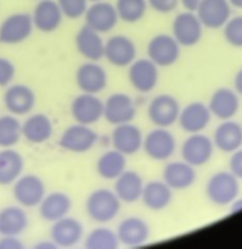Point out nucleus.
<instances>
[{
  "label": "nucleus",
  "instance_id": "obj_1",
  "mask_svg": "<svg viewBox=\"0 0 242 249\" xmlns=\"http://www.w3.org/2000/svg\"><path fill=\"white\" fill-rule=\"evenodd\" d=\"M122 202L113 190L96 189L85 199V212L90 220L105 225L111 223L121 213Z\"/></svg>",
  "mask_w": 242,
  "mask_h": 249
},
{
  "label": "nucleus",
  "instance_id": "obj_2",
  "mask_svg": "<svg viewBox=\"0 0 242 249\" xmlns=\"http://www.w3.org/2000/svg\"><path fill=\"white\" fill-rule=\"evenodd\" d=\"M11 186L14 199L23 208H36L48 194L44 180L36 174H22Z\"/></svg>",
  "mask_w": 242,
  "mask_h": 249
},
{
  "label": "nucleus",
  "instance_id": "obj_3",
  "mask_svg": "<svg viewBox=\"0 0 242 249\" xmlns=\"http://www.w3.org/2000/svg\"><path fill=\"white\" fill-rule=\"evenodd\" d=\"M240 192L239 179L231 172H218L212 175L206 185V195L216 206H230Z\"/></svg>",
  "mask_w": 242,
  "mask_h": 249
},
{
  "label": "nucleus",
  "instance_id": "obj_4",
  "mask_svg": "<svg viewBox=\"0 0 242 249\" xmlns=\"http://www.w3.org/2000/svg\"><path fill=\"white\" fill-rule=\"evenodd\" d=\"M143 150L152 160L165 162L174 156L177 151V139L168 128L156 126L144 135Z\"/></svg>",
  "mask_w": 242,
  "mask_h": 249
},
{
  "label": "nucleus",
  "instance_id": "obj_5",
  "mask_svg": "<svg viewBox=\"0 0 242 249\" xmlns=\"http://www.w3.org/2000/svg\"><path fill=\"white\" fill-rule=\"evenodd\" d=\"M99 135L90 125L74 123L62 131L58 138V146L71 153H87L95 147Z\"/></svg>",
  "mask_w": 242,
  "mask_h": 249
},
{
  "label": "nucleus",
  "instance_id": "obj_6",
  "mask_svg": "<svg viewBox=\"0 0 242 249\" xmlns=\"http://www.w3.org/2000/svg\"><path fill=\"white\" fill-rule=\"evenodd\" d=\"M148 57L160 68H167L175 65L180 58L182 46L172 34H156L149 40L146 48Z\"/></svg>",
  "mask_w": 242,
  "mask_h": 249
},
{
  "label": "nucleus",
  "instance_id": "obj_7",
  "mask_svg": "<svg viewBox=\"0 0 242 249\" xmlns=\"http://www.w3.org/2000/svg\"><path fill=\"white\" fill-rule=\"evenodd\" d=\"M34 31L31 14L15 12L5 17L0 23V43L4 45H19L26 41Z\"/></svg>",
  "mask_w": 242,
  "mask_h": 249
},
{
  "label": "nucleus",
  "instance_id": "obj_8",
  "mask_svg": "<svg viewBox=\"0 0 242 249\" xmlns=\"http://www.w3.org/2000/svg\"><path fill=\"white\" fill-rule=\"evenodd\" d=\"M204 28L196 12L185 10L173 19L172 36L182 48H191L201 41Z\"/></svg>",
  "mask_w": 242,
  "mask_h": 249
},
{
  "label": "nucleus",
  "instance_id": "obj_9",
  "mask_svg": "<svg viewBox=\"0 0 242 249\" xmlns=\"http://www.w3.org/2000/svg\"><path fill=\"white\" fill-rule=\"evenodd\" d=\"M2 104L10 114L16 117L28 116L36 107L37 95L34 90L27 84L12 83L5 88Z\"/></svg>",
  "mask_w": 242,
  "mask_h": 249
},
{
  "label": "nucleus",
  "instance_id": "obj_10",
  "mask_svg": "<svg viewBox=\"0 0 242 249\" xmlns=\"http://www.w3.org/2000/svg\"><path fill=\"white\" fill-rule=\"evenodd\" d=\"M179 101L170 94L156 95L148 106V117L151 123L160 128H169L178 122L180 113Z\"/></svg>",
  "mask_w": 242,
  "mask_h": 249
},
{
  "label": "nucleus",
  "instance_id": "obj_11",
  "mask_svg": "<svg viewBox=\"0 0 242 249\" xmlns=\"http://www.w3.org/2000/svg\"><path fill=\"white\" fill-rule=\"evenodd\" d=\"M129 84L140 94H148L156 89L160 80V67L149 57L135 58L128 67Z\"/></svg>",
  "mask_w": 242,
  "mask_h": 249
},
{
  "label": "nucleus",
  "instance_id": "obj_12",
  "mask_svg": "<svg viewBox=\"0 0 242 249\" xmlns=\"http://www.w3.org/2000/svg\"><path fill=\"white\" fill-rule=\"evenodd\" d=\"M70 111L75 123L92 126L104 118V101L97 95L82 92L72 100Z\"/></svg>",
  "mask_w": 242,
  "mask_h": 249
},
{
  "label": "nucleus",
  "instance_id": "obj_13",
  "mask_svg": "<svg viewBox=\"0 0 242 249\" xmlns=\"http://www.w3.org/2000/svg\"><path fill=\"white\" fill-rule=\"evenodd\" d=\"M135 117V101L126 92H114L104 101V118L111 125L130 123Z\"/></svg>",
  "mask_w": 242,
  "mask_h": 249
},
{
  "label": "nucleus",
  "instance_id": "obj_14",
  "mask_svg": "<svg viewBox=\"0 0 242 249\" xmlns=\"http://www.w3.org/2000/svg\"><path fill=\"white\" fill-rule=\"evenodd\" d=\"M183 160L192 167H202L212 160L214 153V143L212 139L202 133L189 134L180 148Z\"/></svg>",
  "mask_w": 242,
  "mask_h": 249
},
{
  "label": "nucleus",
  "instance_id": "obj_15",
  "mask_svg": "<svg viewBox=\"0 0 242 249\" xmlns=\"http://www.w3.org/2000/svg\"><path fill=\"white\" fill-rule=\"evenodd\" d=\"M138 50L133 39L124 34H116L105 41V53L110 65L117 68L129 67L135 61Z\"/></svg>",
  "mask_w": 242,
  "mask_h": 249
},
{
  "label": "nucleus",
  "instance_id": "obj_16",
  "mask_svg": "<svg viewBox=\"0 0 242 249\" xmlns=\"http://www.w3.org/2000/svg\"><path fill=\"white\" fill-rule=\"evenodd\" d=\"M109 83L107 72L97 61H87L75 71V84L82 92L100 94Z\"/></svg>",
  "mask_w": 242,
  "mask_h": 249
},
{
  "label": "nucleus",
  "instance_id": "obj_17",
  "mask_svg": "<svg viewBox=\"0 0 242 249\" xmlns=\"http://www.w3.org/2000/svg\"><path fill=\"white\" fill-rule=\"evenodd\" d=\"M85 24L99 33L105 34L113 31L119 21L118 14L113 4L100 0L94 1L88 6L84 15Z\"/></svg>",
  "mask_w": 242,
  "mask_h": 249
},
{
  "label": "nucleus",
  "instance_id": "obj_18",
  "mask_svg": "<svg viewBox=\"0 0 242 249\" xmlns=\"http://www.w3.org/2000/svg\"><path fill=\"white\" fill-rule=\"evenodd\" d=\"M84 237V226L73 216L65 218L51 223L50 240L57 248H71L77 246Z\"/></svg>",
  "mask_w": 242,
  "mask_h": 249
},
{
  "label": "nucleus",
  "instance_id": "obj_19",
  "mask_svg": "<svg viewBox=\"0 0 242 249\" xmlns=\"http://www.w3.org/2000/svg\"><path fill=\"white\" fill-rule=\"evenodd\" d=\"M144 134L138 125L130 123L114 125L111 134V143L114 150L124 156H134L143 150Z\"/></svg>",
  "mask_w": 242,
  "mask_h": 249
},
{
  "label": "nucleus",
  "instance_id": "obj_20",
  "mask_svg": "<svg viewBox=\"0 0 242 249\" xmlns=\"http://www.w3.org/2000/svg\"><path fill=\"white\" fill-rule=\"evenodd\" d=\"M212 121V113L208 105L200 101H194L187 104L180 109L179 118L177 123L182 130L187 134L202 133Z\"/></svg>",
  "mask_w": 242,
  "mask_h": 249
},
{
  "label": "nucleus",
  "instance_id": "obj_21",
  "mask_svg": "<svg viewBox=\"0 0 242 249\" xmlns=\"http://www.w3.org/2000/svg\"><path fill=\"white\" fill-rule=\"evenodd\" d=\"M116 233L122 246L139 247L148 242L151 230L149 224L140 216H127L119 221Z\"/></svg>",
  "mask_w": 242,
  "mask_h": 249
},
{
  "label": "nucleus",
  "instance_id": "obj_22",
  "mask_svg": "<svg viewBox=\"0 0 242 249\" xmlns=\"http://www.w3.org/2000/svg\"><path fill=\"white\" fill-rule=\"evenodd\" d=\"M34 28L41 33H53L60 28L63 15L56 0H39L31 14Z\"/></svg>",
  "mask_w": 242,
  "mask_h": 249
},
{
  "label": "nucleus",
  "instance_id": "obj_23",
  "mask_svg": "<svg viewBox=\"0 0 242 249\" xmlns=\"http://www.w3.org/2000/svg\"><path fill=\"white\" fill-rule=\"evenodd\" d=\"M195 12L205 28L219 29L231 17V5L228 0H204Z\"/></svg>",
  "mask_w": 242,
  "mask_h": 249
},
{
  "label": "nucleus",
  "instance_id": "obj_24",
  "mask_svg": "<svg viewBox=\"0 0 242 249\" xmlns=\"http://www.w3.org/2000/svg\"><path fill=\"white\" fill-rule=\"evenodd\" d=\"M54 135V123L45 113H29L22 122V139L32 145H43Z\"/></svg>",
  "mask_w": 242,
  "mask_h": 249
},
{
  "label": "nucleus",
  "instance_id": "obj_25",
  "mask_svg": "<svg viewBox=\"0 0 242 249\" xmlns=\"http://www.w3.org/2000/svg\"><path fill=\"white\" fill-rule=\"evenodd\" d=\"M196 169L185 160H174L166 164L163 169V181L173 191H184L196 181Z\"/></svg>",
  "mask_w": 242,
  "mask_h": 249
},
{
  "label": "nucleus",
  "instance_id": "obj_26",
  "mask_svg": "<svg viewBox=\"0 0 242 249\" xmlns=\"http://www.w3.org/2000/svg\"><path fill=\"white\" fill-rule=\"evenodd\" d=\"M77 51L88 61H97L104 58L105 40L101 33L94 31L89 26H83L77 32L74 38Z\"/></svg>",
  "mask_w": 242,
  "mask_h": 249
},
{
  "label": "nucleus",
  "instance_id": "obj_27",
  "mask_svg": "<svg viewBox=\"0 0 242 249\" xmlns=\"http://www.w3.org/2000/svg\"><path fill=\"white\" fill-rule=\"evenodd\" d=\"M71 209H72V199L62 191L46 194L38 206L39 215L44 221H48V223H54L70 215Z\"/></svg>",
  "mask_w": 242,
  "mask_h": 249
},
{
  "label": "nucleus",
  "instance_id": "obj_28",
  "mask_svg": "<svg viewBox=\"0 0 242 249\" xmlns=\"http://www.w3.org/2000/svg\"><path fill=\"white\" fill-rule=\"evenodd\" d=\"M212 116L221 121L231 119L240 108V99L238 92L229 88H219L212 94L208 102Z\"/></svg>",
  "mask_w": 242,
  "mask_h": 249
},
{
  "label": "nucleus",
  "instance_id": "obj_29",
  "mask_svg": "<svg viewBox=\"0 0 242 249\" xmlns=\"http://www.w3.org/2000/svg\"><path fill=\"white\" fill-rule=\"evenodd\" d=\"M144 186L145 182L138 172L126 169L114 180L113 191L122 203L131 204L140 201Z\"/></svg>",
  "mask_w": 242,
  "mask_h": 249
},
{
  "label": "nucleus",
  "instance_id": "obj_30",
  "mask_svg": "<svg viewBox=\"0 0 242 249\" xmlns=\"http://www.w3.org/2000/svg\"><path fill=\"white\" fill-rule=\"evenodd\" d=\"M29 226V216L26 208L19 204L6 206L0 209V236H19Z\"/></svg>",
  "mask_w": 242,
  "mask_h": 249
},
{
  "label": "nucleus",
  "instance_id": "obj_31",
  "mask_svg": "<svg viewBox=\"0 0 242 249\" xmlns=\"http://www.w3.org/2000/svg\"><path fill=\"white\" fill-rule=\"evenodd\" d=\"M140 201L152 212L165 211L173 201V190L163 180L145 182Z\"/></svg>",
  "mask_w": 242,
  "mask_h": 249
},
{
  "label": "nucleus",
  "instance_id": "obj_32",
  "mask_svg": "<svg viewBox=\"0 0 242 249\" xmlns=\"http://www.w3.org/2000/svg\"><path fill=\"white\" fill-rule=\"evenodd\" d=\"M214 147L224 153H233L242 146V125L235 121H223L213 135Z\"/></svg>",
  "mask_w": 242,
  "mask_h": 249
},
{
  "label": "nucleus",
  "instance_id": "obj_33",
  "mask_svg": "<svg viewBox=\"0 0 242 249\" xmlns=\"http://www.w3.org/2000/svg\"><path fill=\"white\" fill-rule=\"evenodd\" d=\"M24 158L12 148L0 150V186H11L24 172Z\"/></svg>",
  "mask_w": 242,
  "mask_h": 249
},
{
  "label": "nucleus",
  "instance_id": "obj_34",
  "mask_svg": "<svg viewBox=\"0 0 242 249\" xmlns=\"http://www.w3.org/2000/svg\"><path fill=\"white\" fill-rule=\"evenodd\" d=\"M126 169L127 156L114 148L102 153L96 160V172L104 180L114 181Z\"/></svg>",
  "mask_w": 242,
  "mask_h": 249
},
{
  "label": "nucleus",
  "instance_id": "obj_35",
  "mask_svg": "<svg viewBox=\"0 0 242 249\" xmlns=\"http://www.w3.org/2000/svg\"><path fill=\"white\" fill-rule=\"evenodd\" d=\"M22 139V123L14 114L0 116V148H12Z\"/></svg>",
  "mask_w": 242,
  "mask_h": 249
},
{
  "label": "nucleus",
  "instance_id": "obj_36",
  "mask_svg": "<svg viewBox=\"0 0 242 249\" xmlns=\"http://www.w3.org/2000/svg\"><path fill=\"white\" fill-rule=\"evenodd\" d=\"M121 246L116 231L106 226H97L93 229L84 238V247L87 249H117Z\"/></svg>",
  "mask_w": 242,
  "mask_h": 249
},
{
  "label": "nucleus",
  "instance_id": "obj_37",
  "mask_svg": "<svg viewBox=\"0 0 242 249\" xmlns=\"http://www.w3.org/2000/svg\"><path fill=\"white\" fill-rule=\"evenodd\" d=\"M114 7L119 21L126 23H136L145 17L149 9L148 0H116Z\"/></svg>",
  "mask_w": 242,
  "mask_h": 249
},
{
  "label": "nucleus",
  "instance_id": "obj_38",
  "mask_svg": "<svg viewBox=\"0 0 242 249\" xmlns=\"http://www.w3.org/2000/svg\"><path fill=\"white\" fill-rule=\"evenodd\" d=\"M62 11L63 17L68 19H78L84 17L89 6V0H56Z\"/></svg>",
  "mask_w": 242,
  "mask_h": 249
},
{
  "label": "nucleus",
  "instance_id": "obj_39",
  "mask_svg": "<svg viewBox=\"0 0 242 249\" xmlns=\"http://www.w3.org/2000/svg\"><path fill=\"white\" fill-rule=\"evenodd\" d=\"M224 38L234 48H242V16L230 17L223 27Z\"/></svg>",
  "mask_w": 242,
  "mask_h": 249
},
{
  "label": "nucleus",
  "instance_id": "obj_40",
  "mask_svg": "<svg viewBox=\"0 0 242 249\" xmlns=\"http://www.w3.org/2000/svg\"><path fill=\"white\" fill-rule=\"evenodd\" d=\"M16 77V66L11 60L0 56V88H6L14 83Z\"/></svg>",
  "mask_w": 242,
  "mask_h": 249
},
{
  "label": "nucleus",
  "instance_id": "obj_41",
  "mask_svg": "<svg viewBox=\"0 0 242 249\" xmlns=\"http://www.w3.org/2000/svg\"><path fill=\"white\" fill-rule=\"evenodd\" d=\"M149 7L158 14H169L180 4V0H148Z\"/></svg>",
  "mask_w": 242,
  "mask_h": 249
},
{
  "label": "nucleus",
  "instance_id": "obj_42",
  "mask_svg": "<svg viewBox=\"0 0 242 249\" xmlns=\"http://www.w3.org/2000/svg\"><path fill=\"white\" fill-rule=\"evenodd\" d=\"M229 168L230 172L235 175L238 179L242 180V148L231 153L230 160H229Z\"/></svg>",
  "mask_w": 242,
  "mask_h": 249
},
{
  "label": "nucleus",
  "instance_id": "obj_43",
  "mask_svg": "<svg viewBox=\"0 0 242 249\" xmlns=\"http://www.w3.org/2000/svg\"><path fill=\"white\" fill-rule=\"evenodd\" d=\"M23 243L17 236H0V249H22Z\"/></svg>",
  "mask_w": 242,
  "mask_h": 249
},
{
  "label": "nucleus",
  "instance_id": "obj_44",
  "mask_svg": "<svg viewBox=\"0 0 242 249\" xmlns=\"http://www.w3.org/2000/svg\"><path fill=\"white\" fill-rule=\"evenodd\" d=\"M202 1H204V0H180V4H182L183 7H184L185 10H187V11L195 12Z\"/></svg>",
  "mask_w": 242,
  "mask_h": 249
},
{
  "label": "nucleus",
  "instance_id": "obj_45",
  "mask_svg": "<svg viewBox=\"0 0 242 249\" xmlns=\"http://www.w3.org/2000/svg\"><path fill=\"white\" fill-rule=\"evenodd\" d=\"M234 87H235V91L242 95V68L236 73L235 78H234Z\"/></svg>",
  "mask_w": 242,
  "mask_h": 249
},
{
  "label": "nucleus",
  "instance_id": "obj_46",
  "mask_svg": "<svg viewBox=\"0 0 242 249\" xmlns=\"http://www.w3.org/2000/svg\"><path fill=\"white\" fill-rule=\"evenodd\" d=\"M34 248H38V249H55L57 247H56V245L53 242V241L49 240V241H46V242H45V241H41V242H39L38 245L34 246Z\"/></svg>",
  "mask_w": 242,
  "mask_h": 249
},
{
  "label": "nucleus",
  "instance_id": "obj_47",
  "mask_svg": "<svg viewBox=\"0 0 242 249\" xmlns=\"http://www.w3.org/2000/svg\"><path fill=\"white\" fill-rule=\"evenodd\" d=\"M230 206H231V212H233V213L242 211V198H235L233 202H231Z\"/></svg>",
  "mask_w": 242,
  "mask_h": 249
},
{
  "label": "nucleus",
  "instance_id": "obj_48",
  "mask_svg": "<svg viewBox=\"0 0 242 249\" xmlns=\"http://www.w3.org/2000/svg\"><path fill=\"white\" fill-rule=\"evenodd\" d=\"M230 2L231 6L236 7V9H242V0H228Z\"/></svg>",
  "mask_w": 242,
  "mask_h": 249
},
{
  "label": "nucleus",
  "instance_id": "obj_49",
  "mask_svg": "<svg viewBox=\"0 0 242 249\" xmlns=\"http://www.w3.org/2000/svg\"><path fill=\"white\" fill-rule=\"evenodd\" d=\"M90 2H94V1H100V0H89Z\"/></svg>",
  "mask_w": 242,
  "mask_h": 249
}]
</instances>
